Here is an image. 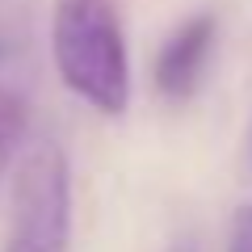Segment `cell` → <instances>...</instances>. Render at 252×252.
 <instances>
[{
  "mask_svg": "<svg viewBox=\"0 0 252 252\" xmlns=\"http://www.w3.org/2000/svg\"><path fill=\"white\" fill-rule=\"evenodd\" d=\"M172 252H198V248H193V244L185 240V244H177V248H172Z\"/></svg>",
  "mask_w": 252,
  "mask_h": 252,
  "instance_id": "8",
  "label": "cell"
},
{
  "mask_svg": "<svg viewBox=\"0 0 252 252\" xmlns=\"http://www.w3.org/2000/svg\"><path fill=\"white\" fill-rule=\"evenodd\" d=\"M210 51H215V17H210V13L185 17L168 38H164L160 55H156V67H152L156 89H160L168 101L193 97V89L202 84Z\"/></svg>",
  "mask_w": 252,
  "mask_h": 252,
  "instance_id": "3",
  "label": "cell"
},
{
  "mask_svg": "<svg viewBox=\"0 0 252 252\" xmlns=\"http://www.w3.org/2000/svg\"><path fill=\"white\" fill-rule=\"evenodd\" d=\"M72 231V168L59 143L26 152L13 177V240L42 252H63Z\"/></svg>",
  "mask_w": 252,
  "mask_h": 252,
  "instance_id": "2",
  "label": "cell"
},
{
  "mask_svg": "<svg viewBox=\"0 0 252 252\" xmlns=\"http://www.w3.org/2000/svg\"><path fill=\"white\" fill-rule=\"evenodd\" d=\"M4 252H42V248H34V244H21V240H9V248Z\"/></svg>",
  "mask_w": 252,
  "mask_h": 252,
  "instance_id": "7",
  "label": "cell"
},
{
  "mask_svg": "<svg viewBox=\"0 0 252 252\" xmlns=\"http://www.w3.org/2000/svg\"><path fill=\"white\" fill-rule=\"evenodd\" d=\"M227 252H252V206H235L227 223Z\"/></svg>",
  "mask_w": 252,
  "mask_h": 252,
  "instance_id": "5",
  "label": "cell"
},
{
  "mask_svg": "<svg viewBox=\"0 0 252 252\" xmlns=\"http://www.w3.org/2000/svg\"><path fill=\"white\" fill-rule=\"evenodd\" d=\"M51 55L63 89L105 118L130 105V51L118 0H55Z\"/></svg>",
  "mask_w": 252,
  "mask_h": 252,
  "instance_id": "1",
  "label": "cell"
},
{
  "mask_svg": "<svg viewBox=\"0 0 252 252\" xmlns=\"http://www.w3.org/2000/svg\"><path fill=\"white\" fill-rule=\"evenodd\" d=\"M9 55H13V38H9V34H4V30H0V63L9 59Z\"/></svg>",
  "mask_w": 252,
  "mask_h": 252,
  "instance_id": "6",
  "label": "cell"
},
{
  "mask_svg": "<svg viewBox=\"0 0 252 252\" xmlns=\"http://www.w3.org/2000/svg\"><path fill=\"white\" fill-rule=\"evenodd\" d=\"M26 130H30V105L17 89L0 84V177L4 168L13 164L17 147L26 143Z\"/></svg>",
  "mask_w": 252,
  "mask_h": 252,
  "instance_id": "4",
  "label": "cell"
}]
</instances>
